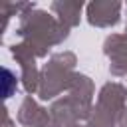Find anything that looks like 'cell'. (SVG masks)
Segmentation results:
<instances>
[{"mask_svg":"<svg viewBox=\"0 0 127 127\" xmlns=\"http://www.w3.org/2000/svg\"><path fill=\"white\" fill-rule=\"evenodd\" d=\"M20 34L30 38V46L40 48V52L44 54L46 46L58 44L64 38H67V26H64L62 22L54 20L48 12H30V14H22V24H20Z\"/></svg>","mask_w":127,"mask_h":127,"instance_id":"1","label":"cell"},{"mask_svg":"<svg viewBox=\"0 0 127 127\" xmlns=\"http://www.w3.org/2000/svg\"><path fill=\"white\" fill-rule=\"evenodd\" d=\"M119 10H121L119 2H91L87 6V20L91 26L99 28L115 26L119 22Z\"/></svg>","mask_w":127,"mask_h":127,"instance_id":"2","label":"cell"},{"mask_svg":"<svg viewBox=\"0 0 127 127\" xmlns=\"http://www.w3.org/2000/svg\"><path fill=\"white\" fill-rule=\"evenodd\" d=\"M52 12L58 14L60 22L64 26H75L79 22V12H81V2H54Z\"/></svg>","mask_w":127,"mask_h":127,"instance_id":"3","label":"cell"},{"mask_svg":"<svg viewBox=\"0 0 127 127\" xmlns=\"http://www.w3.org/2000/svg\"><path fill=\"white\" fill-rule=\"evenodd\" d=\"M20 121L24 125H32V127H48V113H44V109L36 107V103L32 99H26L20 109Z\"/></svg>","mask_w":127,"mask_h":127,"instance_id":"4","label":"cell"},{"mask_svg":"<svg viewBox=\"0 0 127 127\" xmlns=\"http://www.w3.org/2000/svg\"><path fill=\"white\" fill-rule=\"evenodd\" d=\"M125 42H127V34H111V36L105 40L103 50H105L107 56H115V54H119L121 50L127 48Z\"/></svg>","mask_w":127,"mask_h":127,"instance_id":"5","label":"cell"},{"mask_svg":"<svg viewBox=\"0 0 127 127\" xmlns=\"http://www.w3.org/2000/svg\"><path fill=\"white\" fill-rule=\"evenodd\" d=\"M113 127H127V107H123L115 119V125Z\"/></svg>","mask_w":127,"mask_h":127,"instance_id":"6","label":"cell"},{"mask_svg":"<svg viewBox=\"0 0 127 127\" xmlns=\"http://www.w3.org/2000/svg\"><path fill=\"white\" fill-rule=\"evenodd\" d=\"M125 34H127V28H125Z\"/></svg>","mask_w":127,"mask_h":127,"instance_id":"7","label":"cell"}]
</instances>
